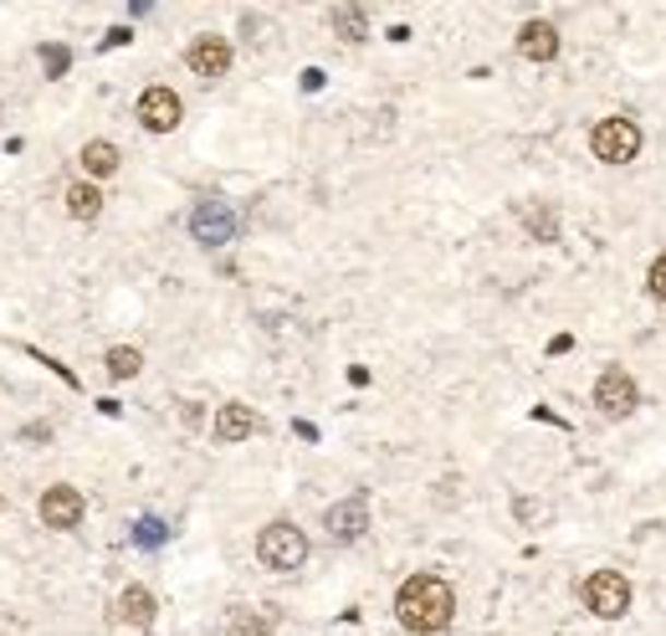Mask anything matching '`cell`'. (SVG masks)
I'll use <instances>...</instances> for the list:
<instances>
[{
  "label": "cell",
  "instance_id": "cell-21",
  "mask_svg": "<svg viewBox=\"0 0 666 636\" xmlns=\"http://www.w3.org/2000/svg\"><path fill=\"white\" fill-rule=\"evenodd\" d=\"M133 539H139L144 550H154V544H165V523H159V519H144L139 529H133Z\"/></svg>",
  "mask_w": 666,
  "mask_h": 636
},
{
  "label": "cell",
  "instance_id": "cell-5",
  "mask_svg": "<svg viewBox=\"0 0 666 636\" xmlns=\"http://www.w3.org/2000/svg\"><path fill=\"white\" fill-rule=\"evenodd\" d=\"M635 405H641V390H635V380L626 375V369H605V375L595 380V411L599 416L620 421V416H631Z\"/></svg>",
  "mask_w": 666,
  "mask_h": 636
},
{
  "label": "cell",
  "instance_id": "cell-20",
  "mask_svg": "<svg viewBox=\"0 0 666 636\" xmlns=\"http://www.w3.org/2000/svg\"><path fill=\"white\" fill-rule=\"evenodd\" d=\"M41 68H47L51 78H62V72L72 68V51L67 47H41Z\"/></svg>",
  "mask_w": 666,
  "mask_h": 636
},
{
  "label": "cell",
  "instance_id": "cell-17",
  "mask_svg": "<svg viewBox=\"0 0 666 636\" xmlns=\"http://www.w3.org/2000/svg\"><path fill=\"white\" fill-rule=\"evenodd\" d=\"M139 369H144V354L139 350H129V344L108 350V375H114V380H133Z\"/></svg>",
  "mask_w": 666,
  "mask_h": 636
},
{
  "label": "cell",
  "instance_id": "cell-15",
  "mask_svg": "<svg viewBox=\"0 0 666 636\" xmlns=\"http://www.w3.org/2000/svg\"><path fill=\"white\" fill-rule=\"evenodd\" d=\"M83 169L93 175V180H108L118 169V150L108 144V139H93V144H83Z\"/></svg>",
  "mask_w": 666,
  "mask_h": 636
},
{
  "label": "cell",
  "instance_id": "cell-13",
  "mask_svg": "<svg viewBox=\"0 0 666 636\" xmlns=\"http://www.w3.org/2000/svg\"><path fill=\"white\" fill-rule=\"evenodd\" d=\"M118 616L129 621V626H154V590L129 586L118 596Z\"/></svg>",
  "mask_w": 666,
  "mask_h": 636
},
{
  "label": "cell",
  "instance_id": "cell-6",
  "mask_svg": "<svg viewBox=\"0 0 666 636\" xmlns=\"http://www.w3.org/2000/svg\"><path fill=\"white\" fill-rule=\"evenodd\" d=\"M185 62H190V72L195 78H205V83H216V78H226L231 72V42L216 32H205L190 42V51H185Z\"/></svg>",
  "mask_w": 666,
  "mask_h": 636
},
{
  "label": "cell",
  "instance_id": "cell-16",
  "mask_svg": "<svg viewBox=\"0 0 666 636\" xmlns=\"http://www.w3.org/2000/svg\"><path fill=\"white\" fill-rule=\"evenodd\" d=\"M333 32L344 36V42H365L369 11H365V5H333Z\"/></svg>",
  "mask_w": 666,
  "mask_h": 636
},
{
  "label": "cell",
  "instance_id": "cell-18",
  "mask_svg": "<svg viewBox=\"0 0 666 636\" xmlns=\"http://www.w3.org/2000/svg\"><path fill=\"white\" fill-rule=\"evenodd\" d=\"M226 636H272V621H266L262 611H236V616L226 621Z\"/></svg>",
  "mask_w": 666,
  "mask_h": 636
},
{
  "label": "cell",
  "instance_id": "cell-3",
  "mask_svg": "<svg viewBox=\"0 0 666 636\" xmlns=\"http://www.w3.org/2000/svg\"><path fill=\"white\" fill-rule=\"evenodd\" d=\"M580 596H584V611L599 621H620L631 611V580L620 569H595L580 586Z\"/></svg>",
  "mask_w": 666,
  "mask_h": 636
},
{
  "label": "cell",
  "instance_id": "cell-8",
  "mask_svg": "<svg viewBox=\"0 0 666 636\" xmlns=\"http://www.w3.org/2000/svg\"><path fill=\"white\" fill-rule=\"evenodd\" d=\"M180 118H185V108H180V98H175L169 87H144V93H139V123H144L150 134H169V129H180Z\"/></svg>",
  "mask_w": 666,
  "mask_h": 636
},
{
  "label": "cell",
  "instance_id": "cell-1",
  "mask_svg": "<svg viewBox=\"0 0 666 636\" xmlns=\"http://www.w3.org/2000/svg\"><path fill=\"white\" fill-rule=\"evenodd\" d=\"M395 616L405 632H416V636L447 632L451 616H456V590L441 575H411L395 596Z\"/></svg>",
  "mask_w": 666,
  "mask_h": 636
},
{
  "label": "cell",
  "instance_id": "cell-11",
  "mask_svg": "<svg viewBox=\"0 0 666 636\" xmlns=\"http://www.w3.org/2000/svg\"><path fill=\"white\" fill-rule=\"evenodd\" d=\"M518 51H523L528 62H554V57H559V26H554V21H528V26L518 32Z\"/></svg>",
  "mask_w": 666,
  "mask_h": 636
},
{
  "label": "cell",
  "instance_id": "cell-14",
  "mask_svg": "<svg viewBox=\"0 0 666 636\" xmlns=\"http://www.w3.org/2000/svg\"><path fill=\"white\" fill-rule=\"evenodd\" d=\"M98 211H103V190H98V185H87V180L67 185V216L98 221Z\"/></svg>",
  "mask_w": 666,
  "mask_h": 636
},
{
  "label": "cell",
  "instance_id": "cell-9",
  "mask_svg": "<svg viewBox=\"0 0 666 636\" xmlns=\"http://www.w3.org/2000/svg\"><path fill=\"white\" fill-rule=\"evenodd\" d=\"M41 523H47V529H78V523H83V493L67 487V483L47 487V493H41Z\"/></svg>",
  "mask_w": 666,
  "mask_h": 636
},
{
  "label": "cell",
  "instance_id": "cell-22",
  "mask_svg": "<svg viewBox=\"0 0 666 636\" xmlns=\"http://www.w3.org/2000/svg\"><path fill=\"white\" fill-rule=\"evenodd\" d=\"M646 287H651V298H662V303H666V257H656V262H651Z\"/></svg>",
  "mask_w": 666,
  "mask_h": 636
},
{
  "label": "cell",
  "instance_id": "cell-12",
  "mask_svg": "<svg viewBox=\"0 0 666 636\" xmlns=\"http://www.w3.org/2000/svg\"><path fill=\"white\" fill-rule=\"evenodd\" d=\"M257 432V411L241 401L231 405H221V416H216V441L221 447H236V441H247V436Z\"/></svg>",
  "mask_w": 666,
  "mask_h": 636
},
{
  "label": "cell",
  "instance_id": "cell-19",
  "mask_svg": "<svg viewBox=\"0 0 666 636\" xmlns=\"http://www.w3.org/2000/svg\"><path fill=\"white\" fill-rule=\"evenodd\" d=\"M523 221H528V232L538 236V242H554V236H559V221H554L549 205H528V211H523Z\"/></svg>",
  "mask_w": 666,
  "mask_h": 636
},
{
  "label": "cell",
  "instance_id": "cell-4",
  "mask_svg": "<svg viewBox=\"0 0 666 636\" xmlns=\"http://www.w3.org/2000/svg\"><path fill=\"white\" fill-rule=\"evenodd\" d=\"M590 150L605 165H631L635 154H641V123L635 118H599L595 129H590Z\"/></svg>",
  "mask_w": 666,
  "mask_h": 636
},
{
  "label": "cell",
  "instance_id": "cell-7",
  "mask_svg": "<svg viewBox=\"0 0 666 636\" xmlns=\"http://www.w3.org/2000/svg\"><path fill=\"white\" fill-rule=\"evenodd\" d=\"M190 232H195V242H205V247H221V242H231V232H236V211L226 201H216V196H205V201L195 205V216H190Z\"/></svg>",
  "mask_w": 666,
  "mask_h": 636
},
{
  "label": "cell",
  "instance_id": "cell-2",
  "mask_svg": "<svg viewBox=\"0 0 666 636\" xmlns=\"http://www.w3.org/2000/svg\"><path fill=\"white\" fill-rule=\"evenodd\" d=\"M257 560H262L266 569H277V575H293V569L308 565V534L287 519L266 523L262 534H257Z\"/></svg>",
  "mask_w": 666,
  "mask_h": 636
},
{
  "label": "cell",
  "instance_id": "cell-10",
  "mask_svg": "<svg viewBox=\"0 0 666 636\" xmlns=\"http://www.w3.org/2000/svg\"><path fill=\"white\" fill-rule=\"evenodd\" d=\"M323 529H329L333 539H359L369 529V503L365 498H344V503H333L329 508V519H323Z\"/></svg>",
  "mask_w": 666,
  "mask_h": 636
}]
</instances>
